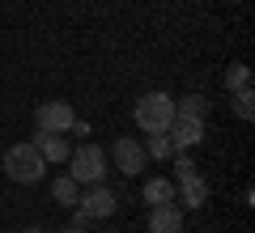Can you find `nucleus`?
<instances>
[{"instance_id":"nucleus-1","label":"nucleus","mask_w":255,"mask_h":233,"mask_svg":"<svg viewBox=\"0 0 255 233\" xmlns=\"http://www.w3.org/2000/svg\"><path fill=\"white\" fill-rule=\"evenodd\" d=\"M132 119H136V127H140V132H149V136L166 132L170 119H174V98H170V93H162V89L145 93V98L132 106Z\"/></svg>"},{"instance_id":"nucleus-2","label":"nucleus","mask_w":255,"mask_h":233,"mask_svg":"<svg viewBox=\"0 0 255 233\" xmlns=\"http://www.w3.org/2000/svg\"><path fill=\"white\" fill-rule=\"evenodd\" d=\"M4 174H9L13 182H21V187H34V182H43L47 161L38 157L34 144H13V149L4 153Z\"/></svg>"},{"instance_id":"nucleus-3","label":"nucleus","mask_w":255,"mask_h":233,"mask_svg":"<svg viewBox=\"0 0 255 233\" xmlns=\"http://www.w3.org/2000/svg\"><path fill=\"white\" fill-rule=\"evenodd\" d=\"M68 174H73L81 187L102 182L107 178V153H102L98 144H77V149L68 153Z\"/></svg>"},{"instance_id":"nucleus-4","label":"nucleus","mask_w":255,"mask_h":233,"mask_svg":"<svg viewBox=\"0 0 255 233\" xmlns=\"http://www.w3.org/2000/svg\"><path fill=\"white\" fill-rule=\"evenodd\" d=\"M34 123H38V132H68V127L77 123V110H73V102H38V110H34Z\"/></svg>"},{"instance_id":"nucleus-5","label":"nucleus","mask_w":255,"mask_h":233,"mask_svg":"<svg viewBox=\"0 0 255 233\" xmlns=\"http://www.w3.org/2000/svg\"><path fill=\"white\" fill-rule=\"evenodd\" d=\"M77 208H81V216H94V221H107V216H115L119 199L111 187H102V182H94L90 191H85L81 199H77Z\"/></svg>"},{"instance_id":"nucleus-6","label":"nucleus","mask_w":255,"mask_h":233,"mask_svg":"<svg viewBox=\"0 0 255 233\" xmlns=\"http://www.w3.org/2000/svg\"><path fill=\"white\" fill-rule=\"evenodd\" d=\"M111 157H115V170H124L128 178H132V174H140L145 170V144H136V140H128V136H119L115 144H111Z\"/></svg>"},{"instance_id":"nucleus-7","label":"nucleus","mask_w":255,"mask_h":233,"mask_svg":"<svg viewBox=\"0 0 255 233\" xmlns=\"http://www.w3.org/2000/svg\"><path fill=\"white\" fill-rule=\"evenodd\" d=\"M166 136H170L174 149H196V144L204 140V123L200 119H170V127H166Z\"/></svg>"},{"instance_id":"nucleus-8","label":"nucleus","mask_w":255,"mask_h":233,"mask_svg":"<svg viewBox=\"0 0 255 233\" xmlns=\"http://www.w3.org/2000/svg\"><path fill=\"white\" fill-rule=\"evenodd\" d=\"M30 144L38 149V157H43V161H68V153H73V149H68V140H64L60 132H38Z\"/></svg>"},{"instance_id":"nucleus-9","label":"nucleus","mask_w":255,"mask_h":233,"mask_svg":"<svg viewBox=\"0 0 255 233\" xmlns=\"http://www.w3.org/2000/svg\"><path fill=\"white\" fill-rule=\"evenodd\" d=\"M149 233H183V208L162 204L149 212Z\"/></svg>"},{"instance_id":"nucleus-10","label":"nucleus","mask_w":255,"mask_h":233,"mask_svg":"<svg viewBox=\"0 0 255 233\" xmlns=\"http://www.w3.org/2000/svg\"><path fill=\"white\" fill-rule=\"evenodd\" d=\"M174 119H209V98L204 93H187V98H174Z\"/></svg>"},{"instance_id":"nucleus-11","label":"nucleus","mask_w":255,"mask_h":233,"mask_svg":"<svg viewBox=\"0 0 255 233\" xmlns=\"http://www.w3.org/2000/svg\"><path fill=\"white\" fill-rule=\"evenodd\" d=\"M145 204H149V208L174 204V182H170V178H149V182H145Z\"/></svg>"},{"instance_id":"nucleus-12","label":"nucleus","mask_w":255,"mask_h":233,"mask_svg":"<svg viewBox=\"0 0 255 233\" xmlns=\"http://www.w3.org/2000/svg\"><path fill=\"white\" fill-rule=\"evenodd\" d=\"M51 195H55V204H64V208H77V199H81V182H77L73 174H64V178H55Z\"/></svg>"},{"instance_id":"nucleus-13","label":"nucleus","mask_w":255,"mask_h":233,"mask_svg":"<svg viewBox=\"0 0 255 233\" xmlns=\"http://www.w3.org/2000/svg\"><path fill=\"white\" fill-rule=\"evenodd\" d=\"M179 187H183V204H187V208H204V204H209V182H204L200 174L187 178V182H179Z\"/></svg>"},{"instance_id":"nucleus-14","label":"nucleus","mask_w":255,"mask_h":233,"mask_svg":"<svg viewBox=\"0 0 255 233\" xmlns=\"http://www.w3.org/2000/svg\"><path fill=\"white\" fill-rule=\"evenodd\" d=\"M174 153H179V149H174V144H170V136H166V132L149 136V144H145V157H157V161H170Z\"/></svg>"},{"instance_id":"nucleus-15","label":"nucleus","mask_w":255,"mask_h":233,"mask_svg":"<svg viewBox=\"0 0 255 233\" xmlns=\"http://www.w3.org/2000/svg\"><path fill=\"white\" fill-rule=\"evenodd\" d=\"M226 89L234 93V89H251V68L247 64H234V68L226 72Z\"/></svg>"},{"instance_id":"nucleus-16","label":"nucleus","mask_w":255,"mask_h":233,"mask_svg":"<svg viewBox=\"0 0 255 233\" xmlns=\"http://www.w3.org/2000/svg\"><path fill=\"white\" fill-rule=\"evenodd\" d=\"M234 115L238 119H251L255 115V93L251 89H234Z\"/></svg>"},{"instance_id":"nucleus-17","label":"nucleus","mask_w":255,"mask_h":233,"mask_svg":"<svg viewBox=\"0 0 255 233\" xmlns=\"http://www.w3.org/2000/svg\"><path fill=\"white\" fill-rule=\"evenodd\" d=\"M174 178H179V182H187V178H196V165H191L187 157H183V153H174Z\"/></svg>"},{"instance_id":"nucleus-18","label":"nucleus","mask_w":255,"mask_h":233,"mask_svg":"<svg viewBox=\"0 0 255 233\" xmlns=\"http://www.w3.org/2000/svg\"><path fill=\"white\" fill-rule=\"evenodd\" d=\"M64 233H85V229H81V225H73V229H64Z\"/></svg>"},{"instance_id":"nucleus-19","label":"nucleus","mask_w":255,"mask_h":233,"mask_svg":"<svg viewBox=\"0 0 255 233\" xmlns=\"http://www.w3.org/2000/svg\"><path fill=\"white\" fill-rule=\"evenodd\" d=\"M21 233H43V229H21Z\"/></svg>"}]
</instances>
